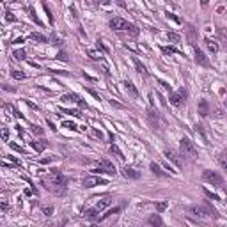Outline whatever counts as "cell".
<instances>
[{
  "label": "cell",
  "instance_id": "obj_1",
  "mask_svg": "<svg viewBox=\"0 0 227 227\" xmlns=\"http://www.w3.org/2000/svg\"><path fill=\"white\" fill-rule=\"evenodd\" d=\"M52 184H55V186H53V192H55L57 195H64V193H66L68 179H66L57 169H53L52 170Z\"/></svg>",
  "mask_w": 227,
  "mask_h": 227
},
{
  "label": "cell",
  "instance_id": "obj_2",
  "mask_svg": "<svg viewBox=\"0 0 227 227\" xmlns=\"http://www.w3.org/2000/svg\"><path fill=\"white\" fill-rule=\"evenodd\" d=\"M110 27H112L114 30H117V32L128 30L131 35H138V28L135 27V25H131V23H128L126 20H122V18H112V20H110Z\"/></svg>",
  "mask_w": 227,
  "mask_h": 227
},
{
  "label": "cell",
  "instance_id": "obj_3",
  "mask_svg": "<svg viewBox=\"0 0 227 227\" xmlns=\"http://www.w3.org/2000/svg\"><path fill=\"white\" fill-rule=\"evenodd\" d=\"M186 211L190 213V215H195V217H218V213L213 209L211 206L208 204H195V206H190Z\"/></svg>",
  "mask_w": 227,
  "mask_h": 227
},
{
  "label": "cell",
  "instance_id": "obj_4",
  "mask_svg": "<svg viewBox=\"0 0 227 227\" xmlns=\"http://www.w3.org/2000/svg\"><path fill=\"white\" fill-rule=\"evenodd\" d=\"M179 149H181V156L188 158V160H195L197 158V149L193 146V142L190 138H181V144H179Z\"/></svg>",
  "mask_w": 227,
  "mask_h": 227
},
{
  "label": "cell",
  "instance_id": "obj_5",
  "mask_svg": "<svg viewBox=\"0 0 227 227\" xmlns=\"http://www.w3.org/2000/svg\"><path fill=\"white\" fill-rule=\"evenodd\" d=\"M186 96H188V92H186V89L184 87H181L177 92H170L169 94V101L170 105L174 106H181L184 103V99H186Z\"/></svg>",
  "mask_w": 227,
  "mask_h": 227
},
{
  "label": "cell",
  "instance_id": "obj_6",
  "mask_svg": "<svg viewBox=\"0 0 227 227\" xmlns=\"http://www.w3.org/2000/svg\"><path fill=\"white\" fill-rule=\"evenodd\" d=\"M202 179H204V181H208V183L215 184V186H222V184H224L222 176H220V174H217L215 170H204V172H202Z\"/></svg>",
  "mask_w": 227,
  "mask_h": 227
},
{
  "label": "cell",
  "instance_id": "obj_7",
  "mask_svg": "<svg viewBox=\"0 0 227 227\" xmlns=\"http://www.w3.org/2000/svg\"><path fill=\"white\" fill-rule=\"evenodd\" d=\"M82 183H84L85 188H94V186H99V184H106V179L99 176H85Z\"/></svg>",
  "mask_w": 227,
  "mask_h": 227
},
{
  "label": "cell",
  "instance_id": "obj_8",
  "mask_svg": "<svg viewBox=\"0 0 227 227\" xmlns=\"http://www.w3.org/2000/svg\"><path fill=\"white\" fill-rule=\"evenodd\" d=\"M165 158L169 160V162H172L176 167H181L183 165V160H181V156L177 155L176 151H172V149H165Z\"/></svg>",
  "mask_w": 227,
  "mask_h": 227
},
{
  "label": "cell",
  "instance_id": "obj_9",
  "mask_svg": "<svg viewBox=\"0 0 227 227\" xmlns=\"http://www.w3.org/2000/svg\"><path fill=\"white\" fill-rule=\"evenodd\" d=\"M195 62L200 64V66H204V68L209 66V59H208L204 52H202V50H199L197 46H195Z\"/></svg>",
  "mask_w": 227,
  "mask_h": 227
},
{
  "label": "cell",
  "instance_id": "obj_10",
  "mask_svg": "<svg viewBox=\"0 0 227 227\" xmlns=\"http://www.w3.org/2000/svg\"><path fill=\"white\" fill-rule=\"evenodd\" d=\"M186 32H188V41H190V44L195 46V43H197V30H195V27H193L192 23L186 25Z\"/></svg>",
  "mask_w": 227,
  "mask_h": 227
},
{
  "label": "cell",
  "instance_id": "obj_11",
  "mask_svg": "<svg viewBox=\"0 0 227 227\" xmlns=\"http://www.w3.org/2000/svg\"><path fill=\"white\" fill-rule=\"evenodd\" d=\"M99 209L98 208H94V209H85L84 211V217L87 220H91V222H99Z\"/></svg>",
  "mask_w": 227,
  "mask_h": 227
},
{
  "label": "cell",
  "instance_id": "obj_12",
  "mask_svg": "<svg viewBox=\"0 0 227 227\" xmlns=\"http://www.w3.org/2000/svg\"><path fill=\"white\" fill-rule=\"evenodd\" d=\"M122 176L128 177V179H138V177H140V172L131 169V167H124V169H122Z\"/></svg>",
  "mask_w": 227,
  "mask_h": 227
},
{
  "label": "cell",
  "instance_id": "obj_13",
  "mask_svg": "<svg viewBox=\"0 0 227 227\" xmlns=\"http://www.w3.org/2000/svg\"><path fill=\"white\" fill-rule=\"evenodd\" d=\"M204 44H206V48L209 50L211 53H218V50H220L218 43H215V41H211L209 37H206V39H204Z\"/></svg>",
  "mask_w": 227,
  "mask_h": 227
},
{
  "label": "cell",
  "instance_id": "obj_14",
  "mask_svg": "<svg viewBox=\"0 0 227 227\" xmlns=\"http://www.w3.org/2000/svg\"><path fill=\"white\" fill-rule=\"evenodd\" d=\"M110 204H112V197H110V195H105V197H103L98 204H96V208H98L99 211H103V209H105V208H108Z\"/></svg>",
  "mask_w": 227,
  "mask_h": 227
},
{
  "label": "cell",
  "instance_id": "obj_15",
  "mask_svg": "<svg viewBox=\"0 0 227 227\" xmlns=\"http://www.w3.org/2000/svg\"><path fill=\"white\" fill-rule=\"evenodd\" d=\"M99 167L105 169V174H115V167H114L108 160H101V162H99Z\"/></svg>",
  "mask_w": 227,
  "mask_h": 227
},
{
  "label": "cell",
  "instance_id": "obj_16",
  "mask_svg": "<svg viewBox=\"0 0 227 227\" xmlns=\"http://www.w3.org/2000/svg\"><path fill=\"white\" fill-rule=\"evenodd\" d=\"M133 64H135V68H137V73H140L142 76H147V69H146V66H144L137 57H133Z\"/></svg>",
  "mask_w": 227,
  "mask_h": 227
},
{
  "label": "cell",
  "instance_id": "obj_17",
  "mask_svg": "<svg viewBox=\"0 0 227 227\" xmlns=\"http://www.w3.org/2000/svg\"><path fill=\"white\" fill-rule=\"evenodd\" d=\"M30 146H32V147H34L37 153H43L44 149L48 147V142L43 138V140H39V142H30Z\"/></svg>",
  "mask_w": 227,
  "mask_h": 227
},
{
  "label": "cell",
  "instance_id": "obj_18",
  "mask_svg": "<svg viewBox=\"0 0 227 227\" xmlns=\"http://www.w3.org/2000/svg\"><path fill=\"white\" fill-rule=\"evenodd\" d=\"M199 114H200L202 117H206V115L209 114V105H208L206 99H200V101H199Z\"/></svg>",
  "mask_w": 227,
  "mask_h": 227
},
{
  "label": "cell",
  "instance_id": "obj_19",
  "mask_svg": "<svg viewBox=\"0 0 227 227\" xmlns=\"http://www.w3.org/2000/svg\"><path fill=\"white\" fill-rule=\"evenodd\" d=\"M124 87H126V91L133 96V98H138V91H137V87L133 85V82H130V80H126L124 82Z\"/></svg>",
  "mask_w": 227,
  "mask_h": 227
},
{
  "label": "cell",
  "instance_id": "obj_20",
  "mask_svg": "<svg viewBox=\"0 0 227 227\" xmlns=\"http://www.w3.org/2000/svg\"><path fill=\"white\" fill-rule=\"evenodd\" d=\"M147 119H149V122H151V126L153 128L158 126V112H155V110H147Z\"/></svg>",
  "mask_w": 227,
  "mask_h": 227
},
{
  "label": "cell",
  "instance_id": "obj_21",
  "mask_svg": "<svg viewBox=\"0 0 227 227\" xmlns=\"http://www.w3.org/2000/svg\"><path fill=\"white\" fill-rule=\"evenodd\" d=\"M147 224H149V225H163V220L162 218H160V215H156V213H155V215H151V217H149V218H147Z\"/></svg>",
  "mask_w": 227,
  "mask_h": 227
},
{
  "label": "cell",
  "instance_id": "obj_22",
  "mask_svg": "<svg viewBox=\"0 0 227 227\" xmlns=\"http://www.w3.org/2000/svg\"><path fill=\"white\" fill-rule=\"evenodd\" d=\"M110 153H112V155H115L117 156V158H119V160H124V155H122V151H121L119 147H117V144H110Z\"/></svg>",
  "mask_w": 227,
  "mask_h": 227
},
{
  "label": "cell",
  "instance_id": "obj_23",
  "mask_svg": "<svg viewBox=\"0 0 227 227\" xmlns=\"http://www.w3.org/2000/svg\"><path fill=\"white\" fill-rule=\"evenodd\" d=\"M28 37H30L32 41H37V43H46V41H48V39H46V35L39 34V32H32Z\"/></svg>",
  "mask_w": 227,
  "mask_h": 227
},
{
  "label": "cell",
  "instance_id": "obj_24",
  "mask_svg": "<svg viewBox=\"0 0 227 227\" xmlns=\"http://www.w3.org/2000/svg\"><path fill=\"white\" fill-rule=\"evenodd\" d=\"M149 169H151V172H153V174H156V176H165V172L162 170V167H160L158 163H155V162L149 165Z\"/></svg>",
  "mask_w": 227,
  "mask_h": 227
},
{
  "label": "cell",
  "instance_id": "obj_25",
  "mask_svg": "<svg viewBox=\"0 0 227 227\" xmlns=\"http://www.w3.org/2000/svg\"><path fill=\"white\" fill-rule=\"evenodd\" d=\"M11 76L16 78V80H25V78H27V75H25L23 71H20V69H13V71H11Z\"/></svg>",
  "mask_w": 227,
  "mask_h": 227
},
{
  "label": "cell",
  "instance_id": "obj_26",
  "mask_svg": "<svg viewBox=\"0 0 227 227\" xmlns=\"http://www.w3.org/2000/svg\"><path fill=\"white\" fill-rule=\"evenodd\" d=\"M62 99H64V101H73V103H78V101H80V96H78V94H75V92H71V94H66Z\"/></svg>",
  "mask_w": 227,
  "mask_h": 227
},
{
  "label": "cell",
  "instance_id": "obj_27",
  "mask_svg": "<svg viewBox=\"0 0 227 227\" xmlns=\"http://www.w3.org/2000/svg\"><path fill=\"white\" fill-rule=\"evenodd\" d=\"M13 57L16 59V60H25V57H27V53H25V50L21 48V50H16L13 53Z\"/></svg>",
  "mask_w": 227,
  "mask_h": 227
},
{
  "label": "cell",
  "instance_id": "obj_28",
  "mask_svg": "<svg viewBox=\"0 0 227 227\" xmlns=\"http://www.w3.org/2000/svg\"><path fill=\"white\" fill-rule=\"evenodd\" d=\"M162 52L165 53V55H170V53H179V55H181V52H179V50H176L174 46H163Z\"/></svg>",
  "mask_w": 227,
  "mask_h": 227
},
{
  "label": "cell",
  "instance_id": "obj_29",
  "mask_svg": "<svg viewBox=\"0 0 227 227\" xmlns=\"http://www.w3.org/2000/svg\"><path fill=\"white\" fill-rule=\"evenodd\" d=\"M167 37H169L170 43H179V41H181V35L176 34V32H169V34H167Z\"/></svg>",
  "mask_w": 227,
  "mask_h": 227
},
{
  "label": "cell",
  "instance_id": "obj_30",
  "mask_svg": "<svg viewBox=\"0 0 227 227\" xmlns=\"http://www.w3.org/2000/svg\"><path fill=\"white\" fill-rule=\"evenodd\" d=\"M218 35H220V39H222V43L227 46V28H218Z\"/></svg>",
  "mask_w": 227,
  "mask_h": 227
},
{
  "label": "cell",
  "instance_id": "obj_31",
  "mask_svg": "<svg viewBox=\"0 0 227 227\" xmlns=\"http://www.w3.org/2000/svg\"><path fill=\"white\" fill-rule=\"evenodd\" d=\"M43 9H44L46 16H48V21H50V23H53V14H52V11H50V7L46 6V4H43Z\"/></svg>",
  "mask_w": 227,
  "mask_h": 227
},
{
  "label": "cell",
  "instance_id": "obj_32",
  "mask_svg": "<svg viewBox=\"0 0 227 227\" xmlns=\"http://www.w3.org/2000/svg\"><path fill=\"white\" fill-rule=\"evenodd\" d=\"M28 13H30V18H32V20H34L35 23H37V25H41V20H39V18H37V14H35V11H34V7H30V9H28Z\"/></svg>",
  "mask_w": 227,
  "mask_h": 227
},
{
  "label": "cell",
  "instance_id": "obj_33",
  "mask_svg": "<svg viewBox=\"0 0 227 227\" xmlns=\"http://www.w3.org/2000/svg\"><path fill=\"white\" fill-rule=\"evenodd\" d=\"M155 206H156V211H160V213L167 209V202H165V200H163V202H156Z\"/></svg>",
  "mask_w": 227,
  "mask_h": 227
},
{
  "label": "cell",
  "instance_id": "obj_34",
  "mask_svg": "<svg viewBox=\"0 0 227 227\" xmlns=\"http://www.w3.org/2000/svg\"><path fill=\"white\" fill-rule=\"evenodd\" d=\"M62 126H64V128H68V130H73V131L76 130V124H75V122H71V121H64Z\"/></svg>",
  "mask_w": 227,
  "mask_h": 227
},
{
  "label": "cell",
  "instance_id": "obj_35",
  "mask_svg": "<svg viewBox=\"0 0 227 227\" xmlns=\"http://www.w3.org/2000/svg\"><path fill=\"white\" fill-rule=\"evenodd\" d=\"M60 110H62L64 114H69V115H73V117H80V115H82L78 110H66V108H60Z\"/></svg>",
  "mask_w": 227,
  "mask_h": 227
},
{
  "label": "cell",
  "instance_id": "obj_36",
  "mask_svg": "<svg viewBox=\"0 0 227 227\" xmlns=\"http://www.w3.org/2000/svg\"><path fill=\"white\" fill-rule=\"evenodd\" d=\"M91 135H92V137H94V138H99V140L103 138V133H101L99 130H91Z\"/></svg>",
  "mask_w": 227,
  "mask_h": 227
},
{
  "label": "cell",
  "instance_id": "obj_37",
  "mask_svg": "<svg viewBox=\"0 0 227 227\" xmlns=\"http://www.w3.org/2000/svg\"><path fill=\"white\" fill-rule=\"evenodd\" d=\"M43 213H44L46 217H50V215L53 213V208H52V206H44V208H43Z\"/></svg>",
  "mask_w": 227,
  "mask_h": 227
},
{
  "label": "cell",
  "instance_id": "obj_38",
  "mask_svg": "<svg viewBox=\"0 0 227 227\" xmlns=\"http://www.w3.org/2000/svg\"><path fill=\"white\" fill-rule=\"evenodd\" d=\"M204 193H206V197L213 199V200H218V195H215V193H211V192H209V190H206V188H204Z\"/></svg>",
  "mask_w": 227,
  "mask_h": 227
},
{
  "label": "cell",
  "instance_id": "obj_39",
  "mask_svg": "<svg viewBox=\"0 0 227 227\" xmlns=\"http://www.w3.org/2000/svg\"><path fill=\"white\" fill-rule=\"evenodd\" d=\"M30 128H32V133H35V135H43V130H41L39 126H35V124H32Z\"/></svg>",
  "mask_w": 227,
  "mask_h": 227
},
{
  "label": "cell",
  "instance_id": "obj_40",
  "mask_svg": "<svg viewBox=\"0 0 227 227\" xmlns=\"http://www.w3.org/2000/svg\"><path fill=\"white\" fill-rule=\"evenodd\" d=\"M2 138H4V142L9 140V130H7V128H4V130H2Z\"/></svg>",
  "mask_w": 227,
  "mask_h": 227
},
{
  "label": "cell",
  "instance_id": "obj_41",
  "mask_svg": "<svg viewBox=\"0 0 227 227\" xmlns=\"http://www.w3.org/2000/svg\"><path fill=\"white\" fill-rule=\"evenodd\" d=\"M87 92H89L91 96H94V98H96V99H101V98H99V94H98V92L94 91V89H91V87H87Z\"/></svg>",
  "mask_w": 227,
  "mask_h": 227
},
{
  "label": "cell",
  "instance_id": "obj_42",
  "mask_svg": "<svg viewBox=\"0 0 227 227\" xmlns=\"http://www.w3.org/2000/svg\"><path fill=\"white\" fill-rule=\"evenodd\" d=\"M220 163H222V167H224V169L227 170V156H225V155L220 156Z\"/></svg>",
  "mask_w": 227,
  "mask_h": 227
},
{
  "label": "cell",
  "instance_id": "obj_43",
  "mask_svg": "<svg viewBox=\"0 0 227 227\" xmlns=\"http://www.w3.org/2000/svg\"><path fill=\"white\" fill-rule=\"evenodd\" d=\"M89 57H91V59H94V60H98V59H101V53H96V52H89Z\"/></svg>",
  "mask_w": 227,
  "mask_h": 227
},
{
  "label": "cell",
  "instance_id": "obj_44",
  "mask_svg": "<svg viewBox=\"0 0 227 227\" xmlns=\"http://www.w3.org/2000/svg\"><path fill=\"white\" fill-rule=\"evenodd\" d=\"M9 146H11V147H13L14 151H18V153H23V147H20V146H16V144H13V142H11Z\"/></svg>",
  "mask_w": 227,
  "mask_h": 227
},
{
  "label": "cell",
  "instance_id": "obj_45",
  "mask_svg": "<svg viewBox=\"0 0 227 227\" xmlns=\"http://www.w3.org/2000/svg\"><path fill=\"white\" fill-rule=\"evenodd\" d=\"M167 18H169V20H174V21H176V23H181V20H179V18H177V16H174V14H167Z\"/></svg>",
  "mask_w": 227,
  "mask_h": 227
},
{
  "label": "cell",
  "instance_id": "obj_46",
  "mask_svg": "<svg viewBox=\"0 0 227 227\" xmlns=\"http://www.w3.org/2000/svg\"><path fill=\"white\" fill-rule=\"evenodd\" d=\"M6 21H16V18L11 13H6Z\"/></svg>",
  "mask_w": 227,
  "mask_h": 227
},
{
  "label": "cell",
  "instance_id": "obj_47",
  "mask_svg": "<svg viewBox=\"0 0 227 227\" xmlns=\"http://www.w3.org/2000/svg\"><path fill=\"white\" fill-rule=\"evenodd\" d=\"M158 82H160V85H162L163 89H167V91H170V85L167 84V82H163V80H158Z\"/></svg>",
  "mask_w": 227,
  "mask_h": 227
},
{
  "label": "cell",
  "instance_id": "obj_48",
  "mask_svg": "<svg viewBox=\"0 0 227 227\" xmlns=\"http://www.w3.org/2000/svg\"><path fill=\"white\" fill-rule=\"evenodd\" d=\"M57 59H59V60H68V57H66V53H64V52H60V53L57 55Z\"/></svg>",
  "mask_w": 227,
  "mask_h": 227
},
{
  "label": "cell",
  "instance_id": "obj_49",
  "mask_svg": "<svg viewBox=\"0 0 227 227\" xmlns=\"http://www.w3.org/2000/svg\"><path fill=\"white\" fill-rule=\"evenodd\" d=\"M110 105H112V106H117V108H121V105H119V103H117V101H114V99H112V101H110Z\"/></svg>",
  "mask_w": 227,
  "mask_h": 227
},
{
  "label": "cell",
  "instance_id": "obj_50",
  "mask_svg": "<svg viewBox=\"0 0 227 227\" xmlns=\"http://www.w3.org/2000/svg\"><path fill=\"white\" fill-rule=\"evenodd\" d=\"M4 89L6 91H16V87H9V85H4Z\"/></svg>",
  "mask_w": 227,
  "mask_h": 227
},
{
  "label": "cell",
  "instance_id": "obj_51",
  "mask_svg": "<svg viewBox=\"0 0 227 227\" xmlns=\"http://www.w3.org/2000/svg\"><path fill=\"white\" fill-rule=\"evenodd\" d=\"M117 4H119L121 7H126V4H124V0H117Z\"/></svg>",
  "mask_w": 227,
  "mask_h": 227
},
{
  "label": "cell",
  "instance_id": "obj_52",
  "mask_svg": "<svg viewBox=\"0 0 227 227\" xmlns=\"http://www.w3.org/2000/svg\"><path fill=\"white\" fill-rule=\"evenodd\" d=\"M0 208H2V211H6V209H7V202H2V206H0Z\"/></svg>",
  "mask_w": 227,
  "mask_h": 227
},
{
  "label": "cell",
  "instance_id": "obj_53",
  "mask_svg": "<svg viewBox=\"0 0 227 227\" xmlns=\"http://www.w3.org/2000/svg\"><path fill=\"white\" fill-rule=\"evenodd\" d=\"M48 126L52 128V130H57V128H55V124H53V122H52V121H48Z\"/></svg>",
  "mask_w": 227,
  "mask_h": 227
},
{
  "label": "cell",
  "instance_id": "obj_54",
  "mask_svg": "<svg viewBox=\"0 0 227 227\" xmlns=\"http://www.w3.org/2000/svg\"><path fill=\"white\" fill-rule=\"evenodd\" d=\"M27 105H28V106H30V108H37V106H35V105H34V103H30V101H28V99H27Z\"/></svg>",
  "mask_w": 227,
  "mask_h": 227
},
{
  "label": "cell",
  "instance_id": "obj_55",
  "mask_svg": "<svg viewBox=\"0 0 227 227\" xmlns=\"http://www.w3.org/2000/svg\"><path fill=\"white\" fill-rule=\"evenodd\" d=\"M208 2H209V0H200V4H202V6H208Z\"/></svg>",
  "mask_w": 227,
  "mask_h": 227
},
{
  "label": "cell",
  "instance_id": "obj_56",
  "mask_svg": "<svg viewBox=\"0 0 227 227\" xmlns=\"http://www.w3.org/2000/svg\"><path fill=\"white\" fill-rule=\"evenodd\" d=\"M225 106H227V99H225Z\"/></svg>",
  "mask_w": 227,
  "mask_h": 227
}]
</instances>
